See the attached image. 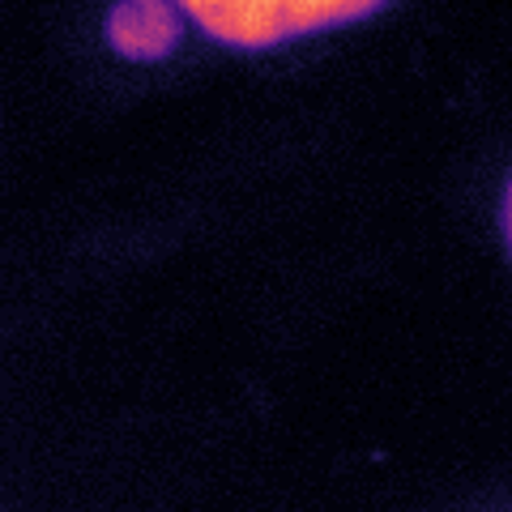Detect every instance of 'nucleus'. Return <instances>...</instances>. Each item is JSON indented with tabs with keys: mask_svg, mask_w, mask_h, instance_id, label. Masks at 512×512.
Instances as JSON below:
<instances>
[{
	"mask_svg": "<svg viewBox=\"0 0 512 512\" xmlns=\"http://www.w3.org/2000/svg\"><path fill=\"white\" fill-rule=\"evenodd\" d=\"M184 18L210 35L214 43L231 47H278L291 39L325 35V30H342L384 13L380 0H192L180 5Z\"/></svg>",
	"mask_w": 512,
	"mask_h": 512,
	"instance_id": "nucleus-1",
	"label": "nucleus"
},
{
	"mask_svg": "<svg viewBox=\"0 0 512 512\" xmlns=\"http://www.w3.org/2000/svg\"><path fill=\"white\" fill-rule=\"evenodd\" d=\"M184 35V9L167 0H133L107 13V43L124 60H167Z\"/></svg>",
	"mask_w": 512,
	"mask_h": 512,
	"instance_id": "nucleus-2",
	"label": "nucleus"
}]
</instances>
